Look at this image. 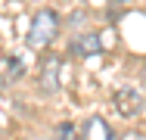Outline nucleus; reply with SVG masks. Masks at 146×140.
<instances>
[{"mask_svg": "<svg viewBox=\"0 0 146 140\" xmlns=\"http://www.w3.org/2000/svg\"><path fill=\"white\" fill-rule=\"evenodd\" d=\"M59 34V16L56 9H37L34 19H31V28L25 34V44L31 50H44L53 44V37Z\"/></svg>", "mask_w": 146, "mask_h": 140, "instance_id": "nucleus-1", "label": "nucleus"}, {"mask_svg": "<svg viewBox=\"0 0 146 140\" xmlns=\"http://www.w3.org/2000/svg\"><path fill=\"white\" fill-rule=\"evenodd\" d=\"M96 53H103V37L96 31H87V34H81V37L72 41V56L87 59V56H96Z\"/></svg>", "mask_w": 146, "mask_h": 140, "instance_id": "nucleus-2", "label": "nucleus"}, {"mask_svg": "<svg viewBox=\"0 0 146 140\" xmlns=\"http://www.w3.org/2000/svg\"><path fill=\"white\" fill-rule=\"evenodd\" d=\"M59 72H62V59L59 56H47L44 65H40V87L47 93H56L59 90Z\"/></svg>", "mask_w": 146, "mask_h": 140, "instance_id": "nucleus-3", "label": "nucleus"}, {"mask_svg": "<svg viewBox=\"0 0 146 140\" xmlns=\"http://www.w3.org/2000/svg\"><path fill=\"white\" fill-rule=\"evenodd\" d=\"M81 140H118V137H115V131H112V125H109L106 118L90 115L87 125H84V131H81Z\"/></svg>", "mask_w": 146, "mask_h": 140, "instance_id": "nucleus-4", "label": "nucleus"}, {"mask_svg": "<svg viewBox=\"0 0 146 140\" xmlns=\"http://www.w3.org/2000/svg\"><path fill=\"white\" fill-rule=\"evenodd\" d=\"M115 106L121 115H137V112L143 109V100H140V93L137 90H131V87H121L115 93Z\"/></svg>", "mask_w": 146, "mask_h": 140, "instance_id": "nucleus-5", "label": "nucleus"}, {"mask_svg": "<svg viewBox=\"0 0 146 140\" xmlns=\"http://www.w3.org/2000/svg\"><path fill=\"white\" fill-rule=\"evenodd\" d=\"M56 140H81V134H78V128L72 121H62L56 128Z\"/></svg>", "mask_w": 146, "mask_h": 140, "instance_id": "nucleus-6", "label": "nucleus"}, {"mask_svg": "<svg viewBox=\"0 0 146 140\" xmlns=\"http://www.w3.org/2000/svg\"><path fill=\"white\" fill-rule=\"evenodd\" d=\"M121 140H146V134H140V131H127Z\"/></svg>", "mask_w": 146, "mask_h": 140, "instance_id": "nucleus-7", "label": "nucleus"}, {"mask_svg": "<svg viewBox=\"0 0 146 140\" xmlns=\"http://www.w3.org/2000/svg\"><path fill=\"white\" fill-rule=\"evenodd\" d=\"M118 3H124V0H118Z\"/></svg>", "mask_w": 146, "mask_h": 140, "instance_id": "nucleus-8", "label": "nucleus"}]
</instances>
